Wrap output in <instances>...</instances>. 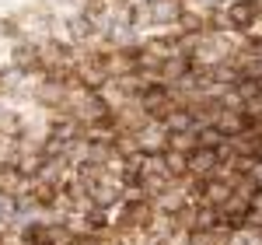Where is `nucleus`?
Here are the masks:
<instances>
[{
  "mask_svg": "<svg viewBox=\"0 0 262 245\" xmlns=\"http://www.w3.org/2000/svg\"><path fill=\"white\" fill-rule=\"evenodd\" d=\"M11 67L21 70L25 77H32V74H42V56H39V42H28L21 39L11 46Z\"/></svg>",
  "mask_w": 262,
  "mask_h": 245,
  "instance_id": "1",
  "label": "nucleus"
},
{
  "mask_svg": "<svg viewBox=\"0 0 262 245\" xmlns=\"http://www.w3.org/2000/svg\"><path fill=\"white\" fill-rule=\"evenodd\" d=\"M224 18H227V28L245 32V28H252L259 21V4L255 0H231L227 11H224Z\"/></svg>",
  "mask_w": 262,
  "mask_h": 245,
  "instance_id": "2",
  "label": "nucleus"
},
{
  "mask_svg": "<svg viewBox=\"0 0 262 245\" xmlns=\"http://www.w3.org/2000/svg\"><path fill=\"white\" fill-rule=\"evenodd\" d=\"M25 74L21 70H14L11 63L7 67H0V98H18V95H25Z\"/></svg>",
  "mask_w": 262,
  "mask_h": 245,
  "instance_id": "3",
  "label": "nucleus"
},
{
  "mask_svg": "<svg viewBox=\"0 0 262 245\" xmlns=\"http://www.w3.org/2000/svg\"><path fill=\"white\" fill-rule=\"evenodd\" d=\"M67 35H70V42H91L98 39V25L91 18H84V14H74L67 21Z\"/></svg>",
  "mask_w": 262,
  "mask_h": 245,
  "instance_id": "4",
  "label": "nucleus"
},
{
  "mask_svg": "<svg viewBox=\"0 0 262 245\" xmlns=\"http://www.w3.org/2000/svg\"><path fill=\"white\" fill-rule=\"evenodd\" d=\"M0 39L21 42V39H25V32H21V21H18V18H0Z\"/></svg>",
  "mask_w": 262,
  "mask_h": 245,
  "instance_id": "5",
  "label": "nucleus"
}]
</instances>
